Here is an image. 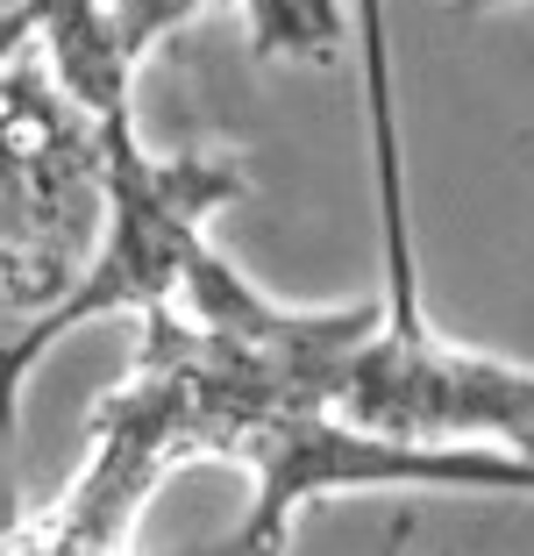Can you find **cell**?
<instances>
[{
	"instance_id": "obj_1",
	"label": "cell",
	"mask_w": 534,
	"mask_h": 556,
	"mask_svg": "<svg viewBox=\"0 0 534 556\" xmlns=\"http://www.w3.org/2000/svg\"><path fill=\"white\" fill-rule=\"evenodd\" d=\"M43 43L0 65V549L22 535L15 393L65 328L129 307L114 264L107 108L157 36L122 0H50Z\"/></svg>"
}]
</instances>
